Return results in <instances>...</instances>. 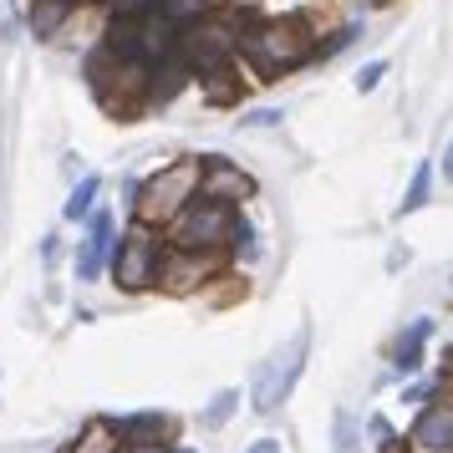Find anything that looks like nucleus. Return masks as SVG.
<instances>
[{"label": "nucleus", "mask_w": 453, "mask_h": 453, "mask_svg": "<svg viewBox=\"0 0 453 453\" xmlns=\"http://www.w3.org/2000/svg\"><path fill=\"white\" fill-rule=\"evenodd\" d=\"M168 428H173V418H164V412H138V418H123L118 423L123 438H148V443H164Z\"/></svg>", "instance_id": "4468645a"}, {"label": "nucleus", "mask_w": 453, "mask_h": 453, "mask_svg": "<svg viewBox=\"0 0 453 453\" xmlns=\"http://www.w3.org/2000/svg\"><path fill=\"white\" fill-rule=\"evenodd\" d=\"M66 16H72V0H31V31H36L42 42H51V36L62 31Z\"/></svg>", "instance_id": "f8f14e48"}, {"label": "nucleus", "mask_w": 453, "mask_h": 453, "mask_svg": "<svg viewBox=\"0 0 453 453\" xmlns=\"http://www.w3.org/2000/svg\"><path fill=\"white\" fill-rule=\"evenodd\" d=\"M301 367H306V331L301 336H290L280 351H270L265 362L255 367V382H250V408L255 412H270V408H280L290 397V388H296V377H301Z\"/></svg>", "instance_id": "39448f33"}, {"label": "nucleus", "mask_w": 453, "mask_h": 453, "mask_svg": "<svg viewBox=\"0 0 453 453\" xmlns=\"http://www.w3.org/2000/svg\"><path fill=\"white\" fill-rule=\"evenodd\" d=\"M153 0H112V11H148Z\"/></svg>", "instance_id": "412c9836"}, {"label": "nucleus", "mask_w": 453, "mask_h": 453, "mask_svg": "<svg viewBox=\"0 0 453 453\" xmlns=\"http://www.w3.org/2000/svg\"><path fill=\"white\" fill-rule=\"evenodd\" d=\"M199 184H204V164L179 158V164L158 168V173L138 188V199H133V204H138V214H143L148 225H164V219H173V214L199 194Z\"/></svg>", "instance_id": "7ed1b4c3"}, {"label": "nucleus", "mask_w": 453, "mask_h": 453, "mask_svg": "<svg viewBox=\"0 0 453 453\" xmlns=\"http://www.w3.org/2000/svg\"><path fill=\"white\" fill-rule=\"evenodd\" d=\"M97 179H92V173H87L82 184L72 188V199H66V219H87V214H92V199H97Z\"/></svg>", "instance_id": "dca6fc26"}, {"label": "nucleus", "mask_w": 453, "mask_h": 453, "mask_svg": "<svg viewBox=\"0 0 453 453\" xmlns=\"http://www.w3.org/2000/svg\"><path fill=\"white\" fill-rule=\"evenodd\" d=\"M158 265H164V240H158V229L148 225H133L118 240V255H112V280L123 290H148L158 286Z\"/></svg>", "instance_id": "20e7f679"}, {"label": "nucleus", "mask_w": 453, "mask_h": 453, "mask_svg": "<svg viewBox=\"0 0 453 453\" xmlns=\"http://www.w3.org/2000/svg\"><path fill=\"white\" fill-rule=\"evenodd\" d=\"M204 188H209V199L245 204L250 194H255V179H250V173H240V168H229V164H214V168H204Z\"/></svg>", "instance_id": "9d476101"}, {"label": "nucleus", "mask_w": 453, "mask_h": 453, "mask_svg": "<svg viewBox=\"0 0 453 453\" xmlns=\"http://www.w3.org/2000/svg\"><path fill=\"white\" fill-rule=\"evenodd\" d=\"M428 184H433V173H428V164L412 173V184H408V199H403V214H412V209H423L428 204Z\"/></svg>", "instance_id": "f3484780"}, {"label": "nucleus", "mask_w": 453, "mask_h": 453, "mask_svg": "<svg viewBox=\"0 0 453 453\" xmlns=\"http://www.w3.org/2000/svg\"><path fill=\"white\" fill-rule=\"evenodd\" d=\"M87 219H92V229H87L82 250H77V280H97V270L107 265V245H112V214L97 209Z\"/></svg>", "instance_id": "1a4fd4ad"}, {"label": "nucleus", "mask_w": 453, "mask_h": 453, "mask_svg": "<svg viewBox=\"0 0 453 453\" xmlns=\"http://www.w3.org/2000/svg\"><path fill=\"white\" fill-rule=\"evenodd\" d=\"M234 403H240L234 392H219V397H214V408L204 412V423H209V428H219V423H229V412H234Z\"/></svg>", "instance_id": "a211bd4d"}, {"label": "nucleus", "mask_w": 453, "mask_h": 453, "mask_svg": "<svg viewBox=\"0 0 453 453\" xmlns=\"http://www.w3.org/2000/svg\"><path fill=\"white\" fill-rule=\"evenodd\" d=\"M72 5H77V0H72Z\"/></svg>", "instance_id": "b1692460"}, {"label": "nucleus", "mask_w": 453, "mask_h": 453, "mask_svg": "<svg viewBox=\"0 0 453 453\" xmlns=\"http://www.w3.org/2000/svg\"><path fill=\"white\" fill-rule=\"evenodd\" d=\"M311 57H316V42H311V21H301V16H275V21L245 16L240 21V62L260 82L286 77V72H296Z\"/></svg>", "instance_id": "f257e3e1"}, {"label": "nucleus", "mask_w": 453, "mask_h": 453, "mask_svg": "<svg viewBox=\"0 0 453 453\" xmlns=\"http://www.w3.org/2000/svg\"><path fill=\"white\" fill-rule=\"evenodd\" d=\"M250 453H280V443H275V438H260V443H255Z\"/></svg>", "instance_id": "4be33fe9"}, {"label": "nucleus", "mask_w": 453, "mask_h": 453, "mask_svg": "<svg viewBox=\"0 0 453 453\" xmlns=\"http://www.w3.org/2000/svg\"><path fill=\"white\" fill-rule=\"evenodd\" d=\"M428 336H433V321H412V326L392 342V362H397L403 372H412L418 357H423V347H428Z\"/></svg>", "instance_id": "9b49d317"}, {"label": "nucleus", "mask_w": 453, "mask_h": 453, "mask_svg": "<svg viewBox=\"0 0 453 453\" xmlns=\"http://www.w3.org/2000/svg\"><path fill=\"white\" fill-rule=\"evenodd\" d=\"M412 453H453V403L449 397H433L428 408L418 412V423L408 433Z\"/></svg>", "instance_id": "6e6552de"}, {"label": "nucleus", "mask_w": 453, "mask_h": 453, "mask_svg": "<svg viewBox=\"0 0 453 453\" xmlns=\"http://www.w3.org/2000/svg\"><path fill=\"white\" fill-rule=\"evenodd\" d=\"M219 270V250H188V245H173L164 250V265H158V286L164 290H194L214 280Z\"/></svg>", "instance_id": "0eeeda50"}, {"label": "nucleus", "mask_w": 453, "mask_h": 453, "mask_svg": "<svg viewBox=\"0 0 453 453\" xmlns=\"http://www.w3.org/2000/svg\"><path fill=\"white\" fill-rule=\"evenodd\" d=\"M153 5H158L173 26H188V21H199V16H209L219 0H153Z\"/></svg>", "instance_id": "2eb2a0df"}, {"label": "nucleus", "mask_w": 453, "mask_h": 453, "mask_svg": "<svg viewBox=\"0 0 453 453\" xmlns=\"http://www.w3.org/2000/svg\"><path fill=\"white\" fill-rule=\"evenodd\" d=\"M118 443H123L118 423H87L82 438H77L66 453H118Z\"/></svg>", "instance_id": "ddd939ff"}, {"label": "nucleus", "mask_w": 453, "mask_h": 453, "mask_svg": "<svg viewBox=\"0 0 453 453\" xmlns=\"http://www.w3.org/2000/svg\"><path fill=\"white\" fill-rule=\"evenodd\" d=\"M118 453H168V449H164V443H148V438H123Z\"/></svg>", "instance_id": "aec40b11"}, {"label": "nucleus", "mask_w": 453, "mask_h": 453, "mask_svg": "<svg viewBox=\"0 0 453 453\" xmlns=\"http://www.w3.org/2000/svg\"><path fill=\"white\" fill-rule=\"evenodd\" d=\"M443 173H449V184H453V143H449V153H443Z\"/></svg>", "instance_id": "5701e85b"}, {"label": "nucleus", "mask_w": 453, "mask_h": 453, "mask_svg": "<svg viewBox=\"0 0 453 453\" xmlns=\"http://www.w3.org/2000/svg\"><path fill=\"white\" fill-rule=\"evenodd\" d=\"M173 245H188V250H225L229 245V229H234V214H229L225 199H188L173 219Z\"/></svg>", "instance_id": "423d86ee"}, {"label": "nucleus", "mask_w": 453, "mask_h": 453, "mask_svg": "<svg viewBox=\"0 0 453 453\" xmlns=\"http://www.w3.org/2000/svg\"><path fill=\"white\" fill-rule=\"evenodd\" d=\"M382 77H388V62H367L362 72H357V87H362V92H372Z\"/></svg>", "instance_id": "6ab92c4d"}, {"label": "nucleus", "mask_w": 453, "mask_h": 453, "mask_svg": "<svg viewBox=\"0 0 453 453\" xmlns=\"http://www.w3.org/2000/svg\"><path fill=\"white\" fill-rule=\"evenodd\" d=\"M87 77H92V92L103 97V107H112V112H133L148 103V62H138V57H118L112 46H103L87 62Z\"/></svg>", "instance_id": "f03ea898"}]
</instances>
